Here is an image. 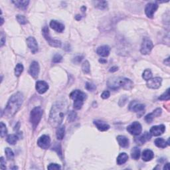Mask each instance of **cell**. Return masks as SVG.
I'll return each mask as SVG.
<instances>
[{"label": "cell", "instance_id": "6da1fadb", "mask_svg": "<svg viewBox=\"0 0 170 170\" xmlns=\"http://www.w3.org/2000/svg\"><path fill=\"white\" fill-rule=\"evenodd\" d=\"M67 110V104L65 100H60L52 106L48 122L53 127L58 128L61 124Z\"/></svg>", "mask_w": 170, "mask_h": 170}, {"label": "cell", "instance_id": "7a4b0ae2", "mask_svg": "<svg viewBox=\"0 0 170 170\" xmlns=\"http://www.w3.org/2000/svg\"><path fill=\"white\" fill-rule=\"evenodd\" d=\"M23 102V96L21 93H17L12 95L4 109V115L8 118H11L15 115L17 112L22 105Z\"/></svg>", "mask_w": 170, "mask_h": 170}, {"label": "cell", "instance_id": "3957f363", "mask_svg": "<svg viewBox=\"0 0 170 170\" xmlns=\"http://www.w3.org/2000/svg\"><path fill=\"white\" fill-rule=\"evenodd\" d=\"M107 85L108 88L112 90H118L119 89L130 90L132 89L133 83L130 79L127 78L112 77L108 80Z\"/></svg>", "mask_w": 170, "mask_h": 170}, {"label": "cell", "instance_id": "277c9868", "mask_svg": "<svg viewBox=\"0 0 170 170\" xmlns=\"http://www.w3.org/2000/svg\"><path fill=\"white\" fill-rule=\"evenodd\" d=\"M70 97L74 102V108L76 110H80L83 105L84 101L86 98V94L80 90H75L70 94Z\"/></svg>", "mask_w": 170, "mask_h": 170}, {"label": "cell", "instance_id": "5b68a950", "mask_svg": "<svg viewBox=\"0 0 170 170\" xmlns=\"http://www.w3.org/2000/svg\"><path fill=\"white\" fill-rule=\"evenodd\" d=\"M43 113V109L40 106L34 108L31 110L30 114V122L32 124L33 129H35L37 127L39 123L40 122L41 117H42Z\"/></svg>", "mask_w": 170, "mask_h": 170}, {"label": "cell", "instance_id": "8992f818", "mask_svg": "<svg viewBox=\"0 0 170 170\" xmlns=\"http://www.w3.org/2000/svg\"><path fill=\"white\" fill-rule=\"evenodd\" d=\"M42 33L43 37H45L46 41H47L48 44H49L51 47H61V42L59 40H56V39H53L51 37V36L49 35V31H48V29L47 26H45L43 27L42 30Z\"/></svg>", "mask_w": 170, "mask_h": 170}, {"label": "cell", "instance_id": "52a82bcc", "mask_svg": "<svg viewBox=\"0 0 170 170\" xmlns=\"http://www.w3.org/2000/svg\"><path fill=\"white\" fill-rule=\"evenodd\" d=\"M153 47H154V45H153L152 41L149 38L145 37L142 41L140 52L142 55H148L151 52Z\"/></svg>", "mask_w": 170, "mask_h": 170}, {"label": "cell", "instance_id": "ba28073f", "mask_svg": "<svg viewBox=\"0 0 170 170\" xmlns=\"http://www.w3.org/2000/svg\"><path fill=\"white\" fill-rule=\"evenodd\" d=\"M127 131L130 134L133 136H139L142 131V125L138 122H133L127 127Z\"/></svg>", "mask_w": 170, "mask_h": 170}, {"label": "cell", "instance_id": "9c48e42d", "mask_svg": "<svg viewBox=\"0 0 170 170\" xmlns=\"http://www.w3.org/2000/svg\"><path fill=\"white\" fill-rule=\"evenodd\" d=\"M37 145L43 150H47L51 145V138L48 135H43L39 138Z\"/></svg>", "mask_w": 170, "mask_h": 170}, {"label": "cell", "instance_id": "30bf717a", "mask_svg": "<svg viewBox=\"0 0 170 170\" xmlns=\"http://www.w3.org/2000/svg\"><path fill=\"white\" fill-rule=\"evenodd\" d=\"M162 79L160 77H155L154 79H151L147 81L146 85L149 89H157L162 85Z\"/></svg>", "mask_w": 170, "mask_h": 170}, {"label": "cell", "instance_id": "8fae6325", "mask_svg": "<svg viewBox=\"0 0 170 170\" xmlns=\"http://www.w3.org/2000/svg\"><path fill=\"white\" fill-rule=\"evenodd\" d=\"M158 8V5L156 4H148L145 8V15L149 18H152L154 17V13Z\"/></svg>", "mask_w": 170, "mask_h": 170}, {"label": "cell", "instance_id": "7c38bea8", "mask_svg": "<svg viewBox=\"0 0 170 170\" xmlns=\"http://www.w3.org/2000/svg\"><path fill=\"white\" fill-rule=\"evenodd\" d=\"M166 130V126L164 124H160L158 126H154L151 128L150 130V133L154 136H159L163 134Z\"/></svg>", "mask_w": 170, "mask_h": 170}, {"label": "cell", "instance_id": "4fadbf2b", "mask_svg": "<svg viewBox=\"0 0 170 170\" xmlns=\"http://www.w3.org/2000/svg\"><path fill=\"white\" fill-rule=\"evenodd\" d=\"M27 43L28 47L30 48L31 53L35 54L38 51L37 42L33 37H29L27 39Z\"/></svg>", "mask_w": 170, "mask_h": 170}, {"label": "cell", "instance_id": "5bb4252c", "mask_svg": "<svg viewBox=\"0 0 170 170\" xmlns=\"http://www.w3.org/2000/svg\"><path fill=\"white\" fill-rule=\"evenodd\" d=\"M40 67L37 61H33L31 63L30 67V74L32 76L34 79H37L39 74Z\"/></svg>", "mask_w": 170, "mask_h": 170}, {"label": "cell", "instance_id": "9a60e30c", "mask_svg": "<svg viewBox=\"0 0 170 170\" xmlns=\"http://www.w3.org/2000/svg\"><path fill=\"white\" fill-rule=\"evenodd\" d=\"M152 138V135L150 134V133L145 132L142 135H141L140 136L136 138H135V142L138 145H143L144 144L145 142H148L151 140Z\"/></svg>", "mask_w": 170, "mask_h": 170}, {"label": "cell", "instance_id": "2e32d148", "mask_svg": "<svg viewBox=\"0 0 170 170\" xmlns=\"http://www.w3.org/2000/svg\"><path fill=\"white\" fill-rule=\"evenodd\" d=\"M145 105L143 104L138 103L137 101H133L130 104L129 109L131 111L134 112H140L144 111Z\"/></svg>", "mask_w": 170, "mask_h": 170}, {"label": "cell", "instance_id": "e0dca14e", "mask_svg": "<svg viewBox=\"0 0 170 170\" xmlns=\"http://www.w3.org/2000/svg\"><path fill=\"white\" fill-rule=\"evenodd\" d=\"M36 90L39 93L42 94L45 93L48 89V85L47 82L43 81H39L36 82Z\"/></svg>", "mask_w": 170, "mask_h": 170}, {"label": "cell", "instance_id": "ac0fdd59", "mask_svg": "<svg viewBox=\"0 0 170 170\" xmlns=\"http://www.w3.org/2000/svg\"><path fill=\"white\" fill-rule=\"evenodd\" d=\"M162 112V110L160 108H156L155 110L153 111V112L148 114V115L145 116V122H148V123H151L153 121V120L154 119V118L157 117V116L161 115Z\"/></svg>", "mask_w": 170, "mask_h": 170}, {"label": "cell", "instance_id": "d6986e66", "mask_svg": "<svg viewBox=\"0 0 170 170\" xmlns=\"http://www.w3.org/2000/svg\"><path fill=\"white\" fill-rule=\"evenodd\" d=\"M50 27L53 30L58 33H62L65 30V26L63 23L59 22V21L52 20L50 22Z\"/></svg>", "mask_w": 170, "mask_h": 170}, {"label": "cell", "instance_id": "ffe728a7", "mask_svg": "<svg viewBox=\"0 0 170 170\" xmlns=\"http://www.w3.org/2000/svg\"><path fill=\"white\" fill-rule=\"evenodd\" d=\"M110 48L109 47L108 45H103L99 47L96 50V53L98 55L101 56V57H108L110 55Z\"/></svg>", "mask_w": 170, "mask_h": 170}, {"label": "cell", "instance_id": "44dd1931", "mask_svg": "<svg viewBox=\"0 0 170 170\" xmlns=\"http://www.w3.org/2000/svg\"><path fill=\"white\" fill-rule=\"evenodd\" d=\"M94 124L96 126V127L101 132L107 131L110 128V126L106 122L101 120H95L94 121Z\"/></svg>", "mask_w": 170, "mask_h": 170}, {"label": "cell", "instance_id": "7402d4cb", "mask_svg": "<svg viewBox=\"0 0 170 170\" xmlns=\"http://www.w3.org/2000/svg\"><path fill=\"white\" fill-rule=\"evenodd\" d=\"M117 141L118 144L122 148H128L129 146V140L124 136H118Z\"/></svg>", "mask_w": 170, "mask_h": 170}, {"label": "cell", "instance_id": "603a6c76", "mask_svg": "<svg viewBox=\"0 0 170 170\" xmlns=\"http://www.w3.org/2000/svg\"><path fill=\"white\" fill-rule=\"evenodd\" d=\"M154 154L152 150H145L142 153V159L144 162H150L154 158Z\"/></svg>", "mask_w": 170, "mask_h": 170}, {"label": "cell", "instance_id": "cb8c5ba5", "mask_svg": "<svg viewBox=\"0 0 170 170\" xmlns=\"http://www.w3.org/2000/svg\"><path fill=\"white\" fill-rule=\"evenodd\" d=\"M154 144L157 147H158L159 148H166L167 145H169V140L166 142V140H165L164 139H163V138H157V139L155 140Z\"/></svg>", "mask_w": 170, "mask_h": 170}, {"label": "cell", "instance_id": "d4e9b609", "mask_svg": "<svg viewBox=\"0 0 170 170\" xmlns=\"http://www.w3.org/2000/svg\"><path fill=\"white\" fill-rule=\"evenodd\" d=\"M12 3L15 4L16 7L18 8L23 9V10H25L27 8L28 4L30 3L29 1H12Z\"/></svg>", "mask_w": 170, "mask_h": 170}, {"label": "cell", "instance_id": "484cf974", "mask_svg": "<svg viewBox=\"0 0 170 170\" xmlns=\"http://www.w3.org/2000/svg\"><path fill=\"white\" fill-rule=\"evenodd\" d=\"M56 135H57V138L58 140H61L65 137V126H59L57 130V132H56Z\"/></svg>", "mask_w": 170, "mask_h": 170}, {"label": "cell", "instance_id": "4316f807", "mask_svg": "<svg viewBox=\"0 0 170 170\" xmlns=\"http://www.w3.org/2000/svg\"><path fill=\"white\" fill-rule=\"evenodd\" d=\"M128 155L126 153H121L117 157V164L118 165H122L128 161Z\"/></svg>", "mask_w": 170, "mask_h": 170}, {"label": "cell", "instance_id": "83f0119b", "mask_svg": "<svg viewBox=\"0 0 170 170\" xmlns=\"http://www.w3.org/2000/svg\"><path fill=\"white\" fill-rule=\"evenodd\" d=\"M131 157L135 160L139 159L140 157V150L138 147L133 148L131 150Z\"/></svg>", "mask_w": 170, "mask_h": 170}, {"label": "cell", "instance_id": "f1b7e54d", "mask_svg": "<svg viewBox=\"0 0 170 170\" xmlns=\"http://www.w3.org/2000/svg\"><path fill=\"white\" fill-rule=\"evenodd\" d=\"M94 6L96 8H97L101 10H104L106 9L108 7V2L105 1H94Z\"/></svg>", "mask_w": 170, "mask_h": 170}, {"label": "cell", "instance_id": "f546056e", "mask_svg": "<svg viewBox=\"0 0 170 170\" xmlns=\"http://www.w3.org/2000/svg\"><path fill=\"white\" fill-rule=\"evenodd\" d=\"M19 139L18 136L15 134H10L7 137V142H8L9 144L15 145L18 140Z\"/></svg>", "mask_w": 170, "mask_h": 170}, {"label": "cell", "instance_id": "4dcf8cb0", "mask_svg": "<svg viewBox=\"0 0 170 170\" xmlns=\"http://www.w3.org/2000/svg\"><path fill=\"white\" fill-rule=\"evenodd\" d=\"M23 65L21 63H19L16 65L15 68V74L16 77H19L23 71Z\"/></svg>", "mask_w": 170, "mask_h": 170}, {"label": "cell", "instance_id": "1f68e13d", "mask_svg": "<svg viewBox=\"0 0 170 170\" xmlns=\"http://www.w3.org/2000/svg\"><path fill=\"white\" fill-rule=\"evenodd\" d=\"M82 70L85 74H89L90 72V63L88 60H85L82 65Z\"/></svg>", "mask_w": 170, "mask_h": 170}, {"label": "cell", "instance_id": "d6a6232c", "mask_svg": "<svg viewBox=\"0 0 170 170\" xmlns=\"http://www.w3.org/2000/svg\"><path fill=\"white\" fill-rule=\"evenodd\" d=\"M142 77H143V79L147 81H148V80L151 79L152 77V72L151 70H150V69H145L144 70V73H143L142 74Z\"/></svg>", "mask_w": 170, "mask_h": 170}, {"label": "cell", "instance_id": "836d02e7", "mask_svg": "<svg viewBox=\"0 0 170 170\" xmlns=\"http://www.w3.org/2000/svg\"><path fill=\"white\" fill-rule=\"evenodd\" d=\"M77 117V113L74 111H70L68 114V121L70 122H72L76 120Z\"/></svg>", "mask_w": 170, "mask_h": 170}, {"label": "cell", "instance_id": "e575fe53", "mask_svg": "<svg viewBox=\"0 0 170 170\" xmlns=\"http://www.w3.org/2000/svg\"><path fill=\"white\" fill-rule=\"evenodd\" d=\"M17 20H18V22L21 24V25H25L28 23V21L25 16L21 15H18L16 16Z\"/></svg>", "mask_w": 170, "mask_h": 170}, {"label": "cell", "instance_id": "d590c367", "mask_svg": "<svg viewBox=\"0 0 170 170\" xmlns=\"http://www.w3.org/2000/svg\"><path fill=\"white\" fill-rule=\"evenodd\" d=\"M5 152H6L7 158L9 160H12L14 158V154L13 151H12L11 149H10L9 148H6V150H5Z\"/></svg>", "mask_w": 170, "mask_h": 170}, {"label": "cell", "instance_id": "8d00e7d4", "mask_svg": "<svg viewBox=\"0 0 170 170\" xmlns=\"http://www.w3.org/2000/svg\"><path fill=\"white\" fill-rule=\"evenodd\" d=\"M169 89H167L166 92L164 94H162L161 96H160L158 99L160 100H169Z\"/></svg>", "mask_w": 170, "mask_h": 170}, {"label": "cell", "instance_id": "74e56055", "mask_svg": "<svg viewBox=\"0 0 170 170\" xmlns=\"http://www.w3.org/2000/svg\"><path fill=\"white\" fill-rule=\"evenodd\" d=\"M8 133V130H7L6 124L4 122H1V137L4 138Z\"/></svg>", "mask_w": 170, "mask_h": 170}, {"label": "cell", "instance_id": "f35d334b", "mask_svg": "<svg viewBox=\"0 0 170 170\" xmlns=\"http://www.w3.org/2000/svg\"><path fill=\"white\" fill-rule=\"evenodd\" d=\"M63 57L60 54H56L53 58L52 61L54 63H59L62 61Z\"/></svg>", "mask_w": 170, "mask_h": 170}, {"label": "cell", "instance_id": "ab89813d", "mask_svg": "<svg viewBox=\"0 0 170 170\" xmlns=\"http://www.w3.org/2000/svg\"><path fill=\"white\" fill-rule=\"evenodd\" d=\"M85 86H86V90H88V91H93L96 89L95 85L93 83H91V82H87L86 83V85H85Z\"/></svg>", "mask_w": 170, "mask_h": 170}, {"label": "cell", "instance_id": "60d3db41", "mask_svg": "<svg viewBox=\"0 0 170 170\" xmlns=\"http://www.w3.org/2000/svg\"><path fill=\"white\" fill-rule=\"evenodd\" d=\"M61 168L60 165L57 164H51L48 166L47 169L50 170H53V169H60Z\"/></svg>", "mask_w": 170, "mask_h": 170}, {"label": "cell", "instance_id": "b9f144b4", "mask_svg": "<svg viewBox=\"0 0 170 170\" xmlns=\"http://www.w3.org/2000/svg\"><path fill=\"white\" fill-rule=\"evenodd\" d=\"M128 101V97L126 96H124L122 97H121L120 100H119V106H124Z\"/></svg>", "mask_w": 170, "mask_h": 170}, {"label": "cell", "instance_id": "7bdbcfd3", "mask_svg": "<svg viewBox=\"0 0 170 170\" xmlns=\"http://www.w3.org/2000/svg\"><path fill=\"white\" fill-rule=\"evenodd\" d=\"M84 57L83 56H81V55H79V56H77L76 57L74 58L73 59V62L74 63H77V64H79V63H81L82 59H83Z\"/></svg>", "mask_w": 170, "mask_h": 170}, {"label": "cell", "instance_id": "ee69618b", "mask_svg": "<svg viewBox=\"0 0 170 170\" xmlns=\"http://www.w3.org/2000/svg\"><path fill=\"white\" fill-rule=\"evenodd\" d=\"M110 92L108 91H104L101 94V97L103 99H107L109 98V97H110Z\"/></svg>", "mask_w": 170, "mask_h": 170}, {"label": "cell", "instance_id": "f6af8a7d", "mask_svg": "<svg viewBox=\"0 0 170 170\" xmlns=\"http://www.w3.org/2000/svg\"><path fill=\"white\" fill-rule=\"evenodd\" d=\"M6 43V35H4L3 32L1 33V47H3L4 45Z\"/></svg>", "mask_w": 170, "mask_h": 170}, {"label": "cell", "instance_id": "bcb514c9", "mask_svg": "<svg viewBox=\"0 0 170 170\" xmlns=\"http://www.w3.org/2000/svg\"><path fill=\"white\" fill-rule=\"evenodd\" d=\"M0 168L1 169H6V162L4 161V158L3 157H1V166H0Z\"/></svg>", "mask_w": 170, "mask_h": 170}, {"label": "cell", "instance_id": "7dc6e473", "mask_svg": "<svg viewBox=\"0 0 170 170\" xmlns=\"http://www.w3.org/2000/svg\"><path fill=\"white\" fill-rule=\"evenodd\" d=\"M118 70V67H116V66H114L112 67H111L110 70H109V71H110V72H116L117 70Z\"/></svg>", "mask_w": 170, "mask_h": 170}, {"label": "cell", "instance_id": "c3c4849f", "mask_svg": "<svg viewBox=\"0 0 170 170\" xmlns=\"http://www.w3.org/2000/svg\"><path fill=\"white\" fill-rule=\"evenodd\" d=\"M164 63H165V64L167 65V66H169V57H168L167 59H166V60H165Z\"/></svg>", "mask_w": 170, "mask_h": 170}, {"label": "cell", "instance_id": "681fc988", "mask_svg": "<svg viewBox=\"0 0 170 170\" xmlns=\"http://www.w3.org/2000/svg\"><path fill=\"white\" fill-rule=\"evenodd\" d=\"M99 62L101 63L102 64H104V63H106V62H107V60L104 59H99Z\"/></svg>", "mask_w": 170, "mask_h": 170}, {"label": "cell", "instance_id": "f907efd6", "mask_svg": "<svg viewBox=\"0 0 170 170\" xmlns=\"http://www.w3.org/2000/svg\"><path fill=\"white\" fill-rule=\"evenodd\" d=\"M164 169H167V170H169V164L167 163V164H166V166H164Z\"/></svg>", "mask_w": 170, "mask_h": 170}, {"label": "cell", "instance_id": "816d5d0a", "mask_svg": "<svg viewBox=\"0 0 170 170\" xmlns=\"http://www.w3.org/2000/svg\"><path fill=\"white\" fill-rule=\"evenodd\" d=\"M75 18H76L77 20H80V19H81V15H77L75 16Z\"/></svg>", "mask_w": 170, "mask_h": 170}, {"label": "cell", "instance_id": "f5cc1de1", "mask_svg": "<svg viewBox=\"0 0 170 170\" xmlns=\"http://www.w3.org/2000/svg\"><path fill=\"white\" fill-rule=\"evenodd\" d=\"M1 25H3V23H4V19H3V17H2V15L1 16Z\"/></svg>", "mask_w": 170, "mask_h": 170}]
</instances>
